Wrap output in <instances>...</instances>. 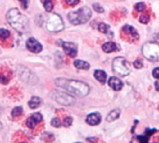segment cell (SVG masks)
<instances>
[{"label":"cell","instance_id":"cell-11","mask_svg":"<svg viewBox=\"0 0 159 143\" xmlns=\"http://www.w3.org/2000/svg\"><path fill=\"white\" fill-rule=\"evenodd\" d=\"M108 84L115 91H120L123 88V82L121 81V80L116 77H111L108 81Z\"/></svg>","mask_w":159,"mask_h":143},{"label":"cell","instance_id":"cell-17","mask_svg":"<svg viewBox=\"0 0 159 143\" xmlns=\"http://www.w3.org/2000/svg\"><path fill=\"white\" fill-rule=\"evenodd\" d=\"M74 65L77 69H85V70H87V69H89L90 67L89 64L88 62H86V61H83V60H75L74 62Z\"/></svg>","mask_w":159,"mask_h":143},{"label":"cell","instance_id":"cell-33","mask_svg":"<svg viewBox=\"0 0 159 143\" xmlns=\"http://www.w3.org/2000/svg\"><path fill=\"white\" fill-rule=\"evenodd\" d=\"M155 84H156V89H157V90L159 92V81H156V83H155Z\"/></svg>","mask_w":159,"mask_h":143},{"label":"cell","instance_id":"cell-29","mask_svg":"<svg viewBox=\"0 0 159 143\" xmlns=\"http://www.w3.org/2000/svg\"><path fill=\"white\" fill-rule=\"evenodd\" d=\"M0 82L3 84H7L8 82V80L7 79V77L5 75H0Z\"/></svg>","mask_w":159,"mask_h":143},{"label":"cell","instance_id":"cell-19","mask_svg":"<svg viewBox=\"0 0 159 143\" xmlns=\"http://www.w3.org/2000/svg\"><path fill=\"white\" fill-rule=\"evenodd\" d=\"M43 5H44L45 9L48 12H50L53 9V7H54L52 0H43Z\"/></svg>","mask_w":159,"mask_h":143},{"label":"cell","instance_id":"cell-4","mask_svg":"<svg viewBox=\"0 0 159 143\" xmlns=\"http://www.w3.org/2000/svg\"><path fill=\"white\" fill-rule=\"evenodd\" d=\"M143 56L152 62L159 61V43L150 41L143 45Z\"/></svg>","mask_w":159,"mask_h":143},{"label":"cell","instance_id":"cell-8","mask_svg":"<svg viewBox=\"0 0 159 143\" xmlns=\"http://www.w3.org/2000/svg\"><path fill=\"white\" fill-rule=\"evenodd\" d=\"M26 47H27V49H28L30 52H34V53H38V52H40L42 51V49H43L41 43H40L39 41H37L35 38H34V37H30V38L27 40V42H26Z\"/></svg>","mask_w":159,"mask_h":143},{"label":"cell","instance_id":"cell-22","mask_svg":"<svg viewBox=\"0 0 159 143\" xmlns=\"http://www.w3.org/2000/svg\"><path fill=\"white\" fill-rule=\"evenodd\" d=\"M109 25L105 24V23H99V26H98V29L101 33H103V34H106L109 30Z\"/></svg>","mask_w":159,"mask_h":143},{"label":"cell","instance_id":"cell-18","mask_svg":"<svg viewBox=\"0 0 159 143\" xmlns=\"http://www.w3.org/2000/svg\"><path fill=\"white\" fill-rule=\"evenodd\" d=\"M41 104V99L37 96H33L31 100L28 102V105L31 109H36L40 106Z\"/></svg>","mask_w":159,"mask_h":143},{"label":"cell","instance_id":"cell-20","mask_svg":"<svg viewBox=\"0 0 159 143\" xmlns=\"http://www.w3.org/2000/svg\"><path fill=\"white\" fill-rule=\"evenodd\" d=\"M22 111H23V110H22L21 107H16L11 111V115H12L13 118H17V117H19V116H20L22 114Z\"/></svg>","mask_w":159,"mask_h":143},{"label":"cell","instance_id":"cell-1","mask_svg":"<svg viewBox=\"0 0 159 143\" xmlns=\"http://www.w3.org/2000/svg\"><path fill=\"white\" fill-rule=\"evenodd\" d=\"M57 86L65 89L67 92L74 94L77 96H85L89 92V87L87 83L80 81L67 80L63 78H59L55 81Z\"/></svg>","mask_w":159,"mask_h":143},{"label":"cell","instance_id":"cell-31","mask_svg":"<svg viewBox=\"0 0 159 143\" xmlns=\"http://www.w3.org/2000/svg\"><path fill=\"white\" fill-rule=\"evenodd\" d=\"M80 0H66V2L70 5V6H75L79 3Z\"/></svg>","mask_w":159,"mask_h":143},{"label":"cell","instance_id":"cell-23","mask_svg":"<svg viewBox=\"0 0 159 143\" xmlns=\"http://www.w3.org/2000/svg\"><path fill=\"white\" fill-rule=\"evenodd\" d=\"M51 126H54V127H60L61 126V120L59 118H54L51 120Z\"/></svg>","mask_w":159,"mask_h":143},{"label":"cell","instance_id":"cell-15","mask_svg":"<svg viewBox=\"0 0 159 143\" xmlns=\"http://www.w3.org/2000/svg\"><path fill=\"white\" fill-rule=\"evenodd\" d=\"M120 113H121V111L119 109H116L114 111H112L106 117V122L108 123H112L114 122L115 120H116L119 116H120Z\"/></svg>","mask_w":159,"mask_h":143},{"label":"cell","instance_id":"cell-32","mask_svg":"<svg viewBox=\"0 0 159 143\" xmlns=\"http://www.w3.org/2000/svg\"><path fill=\"white\" fill-rule=\"evenodd\" d=\"M20 1L21 2L23 8H27V7H28V0H20Z\"/></svg>","mask_w":159,"mask_h":143},{"label":"cell","instance_id":"cell-2","mask_svg":"<svg viewBox=\"0 0 159 143\" xmlns=\"http://www.w3.org/2000/svg\"><path fill=\"white\" fill-rule=\"evenodd\" d=\"M7 21L18 32L24 33L29 28V20L18 8H11L7 13Z\"/></svg>","mask_w":159,"mask_h":143},{"label":"cell","instance_id":"cell-28","mask_svg":"<svg viewBox=\"0 0 159 143\" xmlns=\"http://www.w3.org/2000/svg\"><path fill=\"white\" fill-rule=\"evenodd\" d=\"M134 67H135L137 69H140V68H142V67H143V63L141 60H136V61L134 62Z\"/></svg>","mask_w":159,"mask_h":143},{"label":"cell","instance_id":"cell-21","mask_svg":"<svg viewBox=\"0 0 159 143\" xmlns=\"http://www.w3.org/2000/svg\"><path fill=\"white\" fill-rule=\"evenodd\" d=\"M9 35H10V33L8 30L4 29V28H0V39L5 40L6 38H7L9 37Z\"/></svg>","mask_w":159,"mask_h":143},{"label":"cell","instance_id":"cell-30","mask_svg":"<svg viewBox=\"0 0 159 143\" xmlns=\"http://www.w3.org/2000/svg\"><path fill=\"white\" fill-rule=\"evenodd\" d=\"M153 76H154V78L159 80V67H157V68L154 69V71H153Z\"/></svg>","mask_w":159,"mask_h":143},{"label":"cell","instance_id":"cell-5","mask_svg":"<svg viewBox=\"0 0 159 143\" xmlns=\"http://www.w3.org/2000/svg\"><path fill=\"white\" fill-rule=\"evenodd\" d=\"M46 27L49 32L57 33V32H60V31L63 30L64 23H63V21H62L61 17L59 14L53 13L48 18Z\"/></svg>","mask_w":159,"mask_h":143},{"label":"cell","instance_id":"cell-27","mask_svg":"<svg viewBox=\"0 0 159 143\" xmlns=\"http://www.w3.org/2000/svg\"><path fill=\"white\" fill-rule=\"evenodd\" d=\"M149 21H150V18H149L148 15H143V16L140 18V22H141L142 23H148Z\"/></svg>","mask_w":159,"mask_h":143},{"label":"cell","instance_id":"cell-3","mask_svg":"<svg viewBox=\"0 0 159 143\" xmlns=\"http://www.w3.org/2000/svg\"><path fill=\"white\" fill-rule=\"evenodd\" d=\"M91 10L88 7H83L77 10L71 11L68 14V20L72 24H82L87 22L91 17Z\"/></svg>","mask_w":159,"mask_h":143},{"label":"cell","instance_id":"cell-16","mask_svg":"<svg viewBox=\"0 0 159 143\" xmlns=\"http://www.w3.org/2000/svg\"><path fill=\"white\" fill-rule=\"evenodd\" d=\"M123 32H124L125 34H127V35H130V36L134 37L135 38H138V37H139L137 31H136L131 25H128V24L125 25V26L123 27Z\"/></svg>","mask_w":159,"mask_h":143},{"label":"cell","instance_id":"cell-26","mask_svg":"<svg viewBox=\"0 0 159 143\" xmlns=\"http://www.w3.org/2000/svg\"><path fill=\"white\" fill-rule=\"evenodd\" d=\"M93 8H94V10H96L97 12H101V13H102V12L104 11L103 7H101L99 4H97V3L93 4Z\"/></svg>","mask_w":159,"mask_h":143},{"label":"cell","instance_id":"cell-14","mask_svg":"<svg viewBox=\"0 0 159 143\" xmlns=\"http://www.w3.org/2000/svg\"><path fill=\"white\" fill-rule=\"evenodd\" d=\"M94 77L96 78V80L98 81H100L101 83L104 84L106 82V80H107V75L106 73L103 71V70H96L94 72Z\"/></svg>","mask_w":159,"mask_h":143},{"label":"cell","instance_id":"cell-12","mask_svg":"<svg viewBox=\"0 0 159 143\" xmlns=\"http://www.w3.org/2000/svg\"><path fill=\"white\" fill-rule=\"evenodd\" d=\"M102 121V117H101V114L99 113H90L88 115L87 119H86V122L90 125V126H97L101 123Z\"/></svg>","mask_w":159,"mask_h":143},{"label":"cell","instance_id":"cell-24","mask_svg":"<svg viewBox=\"0 0 159 143\" xmlns=\"http://www.w3.org/2000/svg\"><path fill=\"white\" fill-rule=\"evenodd\" d=\"M135 8H136V10H138V11H143L144 9H145V5H144V3H143V2H140V3H137L136 4V6H135Z\"/></svg>","mask_w":159,"mask_h":143},{"label":"cell","instance_id":"cell-13","mask_svg":"<svg viewBox=\"0 0 159 143\" xmlns=\"http://www.w3.org/2000/svg\"><path fill=\"white\" fill-rule=\"evenodd\" d=\"M116 44L115 42H112V41H109V42H106L102 45V51L104 52H107V53H110V52H113L115 51H116Z\"/></svg>","mask_w":159,"mask_h":143},{"label":"cell","instance_id":"cell-10","mask_svg":"<svg viewBox=\"0 0 159 143\" xmlns=\"http://www.w3.org/2000/svg\"><path fill=\"white\" fill-rule=\"evenodd\" d=\"M43 120V117L41 115V113H34L32 114L31 117L28 118L27 120V126L31 129H34L36 126V124L40 123Z\"/></svg>","mask_w":159,"mask_h":143},{"label":"cell","instance_id":"cell-9","mask_svg":"<svg viewBox=\"0 0 159 143\" xmlns=\"http://www.w3.org/2000/svg\"><path fill=\"white\" fill-rule=\"evenodd\" d=\"M62 48L67 55L70 57H75L77 54V46L73 42H62Z\"/></svg>","mask_w":159,"mask_h":143},{"label":"cell","instance_id":"cell-25","mask_svg":"<svg viewBox=\"0 0 159 143\" xmlns=\"http://www.w3.org/2000/svg\"><path fill=\"white\" fill-rule=\"evenodd\" d=\"M72 123H73V119L71 117H66L63 121V126L65 127H68L72 125Z\"/></svg>","mask_w":159,"mask_h":143},{"label":"cell","instance_id":"cell-6","mask_svg":"<svg viewBox=\"0 0 159 143\" xmlns=\"http://www.w3.org/2000/svg\"><path fill=\"white\" fill-rule=\"evenodd\" d=\"M113 70L119 76H127L130 73V65L124 57H116L113 62Z\"/></svg>","mask_w":159,"mask_h":143},{"label":"cell","instance_id":"cell-7","mask_svg":"<svg viewBox=\"0 0 159 143\" xmlns=\"http://www.w3.org/2000/svg\"><path fill=\"white\" fill-rule=\"evenodd\" d=\"M52 97L56 102H58L59 104L63 105V106H71L75 102V99L74 96H72L71 95H69L67 93H63V92L54 91L52 93Z\"/></svg>","mask_w":159,"mask_h":143}]
</instances>
